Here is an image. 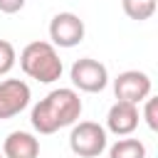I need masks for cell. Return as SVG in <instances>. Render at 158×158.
<instances>
[{
  "label": "cell",
  "mask_w": 158,
  "mask_h": 158,
  "mask_svg": "<svg viewBox=\"0 0 158 158\" xmlns=\"http://www.w3.org/2000/svg\"><path fill=\"white\" fill-rule=\"evenodd\" d=\"M32 91L27 86V81L22 79H2L0 81V121L17 116L20 111H25L30 106Z\"/></svg>",
  "instance_id": "7"
},
{
  "label": "cell",
  "mask_w": 158,
  "mask_h": 158,
  "mask_svg": "<svg viewBox=\"0 0 158 158\" xmlns=\"http://www.w3.org/2000/svg\"><path fill=\"white\" fill-rule=\"evenodd\" d=\"M17 62V52L12 47V42L7 40H0V77H5Z\"/></svg>",
  "instance_id": "12"
},
{
  "label": "cell",
  "mask_w": 158,
  "mask_h": 158,
  "mask_svg": "<svg viewBox=\"0 0 158 158\" xmlns=\"http://www.w3.org/2000/svg\"><path fill=\"white\" fill-rule=\"evenodd\" d=\"M121 7L123 12L136 20V22H143V20H151L156 15V0H121Z\"/></svg>",
  "instance_id": "11"
},
{
  "label": "cell",
  "mask_w": 158,
  "mask_h": 158,
  "mask_svg": "<svg viewBox=\"0 0 158 158\" xmlns=\"http://www.w3.org/2000/svg\"><path fill=\"white\" fill-rule=\"evenodd\" d=\"M109 136L106 128L96 121H77L72 123V133H69V148L72 153H77L79 158H96L106 151Z\"/></svg>",
  "instance_id": "3"
},
{
  "label": "cell",
  "mask_w": 158,
  "mask_h": 158,
  "mask_svg": "<svg viewBox=\"0 0 158 158\" xmlns=\"http://www.w3.org/2000/svg\"><path fill=\"white\" fill-rule=\"evenodd\" d=\"M20 67L22 72L35 79V81H42V84H52L62 77V59L57 54V47L52 42H44V40H37V42H30L22 52H20Z\"/></svg>",
  "instance_id": "2"
},
{
  "label": "cell",
  "mask_w": 158,
  "mask_h": 158,
  "mask_svg": "<svg viewBox=\"0 0 158 158\" xmlns=\"http://www.w3.org/2000/svg\"><path fill=\"white\" fill-rule=\"evenodd\" d=\"M81 109H84V104L77 94V89L59 86V89H52L44 99H40L32 106L30 121L37 133L49 136V133H57L59 128L77 123L81 116Z\"/></svg>",
  "instance_id": "1"
},
{
  "label": "cell",
  "mask_w": 158,
  "mask_h": 158,
  "mask_svg": "<svg viewBox=\"0 0 158 158\" xmlns=\"http://www.w3.org/2000/svg\"><path fill=\"white\" fill-rule=\"evenodd\" d=\"M84 20L74 12H57L49 22V42L54 47H77L84 40Z\"/></svg>",
  "instance_id": "5"
},
{
  "label": "cell",
  "mask_w": 158,
  "mask_h": 158,
  "mask_svg": "<svg viewBox=\"0 0 158 158\" xmlns=\"http://www.w3.org/2000/svg\"><path fill=\"white\" fill-rule=\"evenodd\" d=\"M138 121H141V114L136 104L116 101L106 114V131H111L114 136H131L138 128Z\"/></svg>",
  "instance_id": "8"
},
{
  "label": "cell",
  "mask_w": 158,
  "mask_h": 158,
  "mask_svg": "<svg viewBox=\"0 0 158 158\" xmlns=\"http://www.w3.org/2000/svg\"><path fill=\"white\" fill-rule=\"evenodd\" d=\"M143 118H146L151 131H158V99L156 96L143 99Z\"/></svg>",
  "instance_id": "13"
},
{
  "label": "cell",
  "mask_w": 158,
  "mask_h": 158,
  "mask_svg": "<svg viewBox=\"0 0 158 158\" xmlns=\"http://www.w3.org/2000/svg\"><path fill=\"white\" fill-rule=\"evenodd\" d=\"M5 158H37L40 156V141L27 131H12L7 133L2 143Z\"/></svg>",
  "instance_id": "9"
},
{
  "label": "cell",
  "mask_w": 158,
  "mask_h": 158,
  "mask_svg": "<svg viewBox=\"0 0 158 158\" xmlns=\"http://www.w3.org/2000/svg\"><path fill=\"white\" fill-rule=\"evenodd\" d=\"M25 7V0H0V12L5 15H15Z\"/></svg>",
  "instance_id": "14"
},
{
  "label": "cell",
  "mask_w": 158,
  "mask_h": 158,
  "mask_svg": "<svg viewBox=\"0 0 158 158\" xmlns=\"http://www.w3.org/2000/svg\"><path fill=\"white\" fill-rule=\"evenodd\" d=\"M0 158H5V156H2V153H0Z\"/></svg>",
  "instance_id": "15"
},
{
  "label": "cell",
  "mask_w": 158,
  "mask_h": 158,
  "mask_svg": "<svg viewBox=\"0 0 158 158\" xmlns=\"http://www.w3.org/2000/svg\"><path fill=\"white\" fill-rule=\"evenodd\" d=\"M153 81L146 72L138 69H126L114 79V94L118 101H128V104H141L146 96H151Z\"/></svg>",
  "instance_id": "6"
},
{
  "label": "cell",
  "mask_w": 158,
  "mask_h": 158,
  "mask_svg": "<svg viewBox=\"0 0 158 158\" xmlns=\"http://www.w3.org/2000/svg\"><path fill=\"white\" fill-rule=\"evenodd\" d=\"M109 158H146V146L138 138H126L121 136L111 148H109Z\"/></svg>",
  "instance_id": "10"
},
{
  "label": "cell",
  "mask_w": 158,
  "mask_h": 158,
  "mask_svg": "<svg viewBox=\"0 0 158 158\" xmlns=\"http://www.w3.org/2000/svg\"><path fill=\"white\" fill-rule=\"evenodd\" d=\"M69 79H72L74 89H79V91L99 94V91H104L106 84H109V69H106L99 59L81 57V59H77V62L72 64Z\"/></svg>",
  "instance_id": "4"
}]
</instances>
